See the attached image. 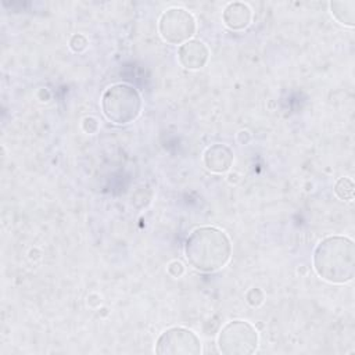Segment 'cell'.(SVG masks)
Instances as JSON below:
<instances>
[{
	"label": "cell",
	"instance_id": "1",
	"mask_svg": "<svg viewBox=\"0 0 355 355\" xmlns=\"http://www.w3.org/2000/svg\"><path fill=\"white\" fill-rule=\"evenodd\" d=\"M184 255L189 263L205 273L223 268L232 255V244L225 232L214 226L194 229L184 243Z\"/></svg>",
	"mask_w": 355,
	"mask_h": 355
},
{
	"label": "cell",
	"instance_id": "2",
	"mask_svg": "<svg viewBox=\"0 0 355 355\" xmlns=\"http://www.w3.org/2000/svg\"><path fill=\"white\" fill-rule=\"evenodd\" d=\"M313 269L333 284L351 282L355 275V245L345 236H329L313 251Z\"/></svg>",
	"mask_w": 355,
	"mask_h": 355
},
{
	"label": "cell",
	"instance_id": "3",
	"mask_svg": "<svg viewBox=\"0 0 355 355\" xmlns=\"http://www.w3.org/2000/svg\"><path fill=\"white\" fill-rule=\"evenodd\" d=\"M101 110L110 122L125 125L139 116L141 111V97L135 87L116 83L103 93Z\"/></svg>",
	"mask_w": 355,
	"mask_h": 355
},
{
	"label": "cell",
	"instance_id": "4",
	"mask_svg": "<svg viewBox=\"0 0 355 355\" xmlns=\"http://www.w3.org/2000/svg\"><path fill=\"white\" fill-rule=\"evenodd\" d=\"M258 333L245 320H232L226 323L218 334L216 344L225 355H250L258 347Z\"/></svg>",
	"mask_w": 355,
	"mask_h": 355
},
{
	"label": "cell",
	"instance_id": "5",
	"mask_svg": "<svg viewBox=\"0 0 355 355\" xmlns=\"http://www.w3.org/2000/svg\"><path fill=\"white\" fill-rule=\"evenodd\" d=\"M161 37L171 44H183L196 33V19L184 8H169L158 21Z\"/></svg>",
	"mask_w": 355,
	"mask_h": 355
},
{
	"label": "cell",
	"instance_id": "6",
	"mask_svg": "<svg viewBox=\"0 0 355 355\" xmlns=\"http://www.w3.org/2000/svg\"><path fill=\"white\" fill-rule=\"evenodd\" d=\"M155 352L159 355H198L201 354V341L186 327H171L158 337Z\"/></svg>",
	"mask_w": 355,
	"mask_h": 355
},
{
	"label": "cell",
	"instance_id": "7",
	"mask_svg": "<svg viewBox=\"0 0 355 355\" xmlns=\"http://www.w3.org/2000/svg\"><path fill=\"white\" fill-rule=\"evenodd\" d=\"M208 57V47L201 40H189L178 49V60L186 69L202 68L207 64Z\"/></svg>",
	"mask_w": 355,
	"mask_h": 355
},
{
	"label": "cell",
	"instance_id": "8",
	"mask_svg": "<svg viewBox=\"0 0 355 355\" xmlns=\"http://www.w3.org/2000/svg\"><path fill=\"white\" fill-rule=\"evenodd\" d=\"M233 151L226 144H214L204 153V165L214 173H223L232 168Z\"/></svg>",
	"mask_w": 355,
	"mask_h": 355
},
{
	"label": "cell",
	"instance_id": "9",
	"mask_svg": "<svg viewBox=\"0 0 355 355\" xmlns=\"http://www.w3.org/2000/svg\"><path fill=\"white\" fill-rule=\"evenodd\" d=\"M223 22L232 31H241L247 28L251 22V10L247 4L240 1H233L223 10Z\"/></svg>",
	"mask_w": 355,
	"mask_h": 355
},
{
	"label": "cell",
	"instance_id": "10",
	"mask_svg": "<svg viewBox=\"0 0 355 355\" xmlns=\"http://www.w3.org/2000/svg\"><path fill=\"white\" fill-rule=\"evenodd\" d=\"M333 17L343 25L352 28L355 21V1H331L330 3Z\"/></svg>",
	"mask_w": 355,
	"mask_h": 355
},
{
	"label": "cell",
	"instance_id": "11",
	"mask_svg": "<svg viewBox=\"0 0 355 355\" xmlns=\"http://www.w3.org/2000/svg\"><path fill=\"white\" fill-rule=\"evenodd\" d=\"M336 196L343 201L354 200V182L349 178H340L334 184Z\"/></svg>",
	"mask_w": 355,
	"mask_h": 355
},
{
	"label": "cell",
	"instance_id": "12",
	"mask_svg": "<svg viewBox=\"0 0 355 355\" xmlns=\"http://www.w3.org/2000/svg\"><path fill=\"white\" fill-rule=\"evenodd\" d=\"M69 47H71V50L75 51V53H82V51H85L86 47H87V39H86L83 35H80V33L73 35V36L71 37V40H69Z\"/></svg>",
	"mask_w": 355,
	"mask_h": 355
},
{
	"label": "cell",
	"instance_id": "13",
	"mask_svg": "<svg viewBox=\"0 0 355 355\" xmlns=\"http://www.w3.org/2000/svg\"><path fill=\"white\" fill-rule=\"evenodd\" d=\"M247 302L251 305V306H258L263 302V293L259 290V288H251L247 295Z\"/></svg>",
	"mask_w": 355,
	"mask_h": 355
}]
</instances>
